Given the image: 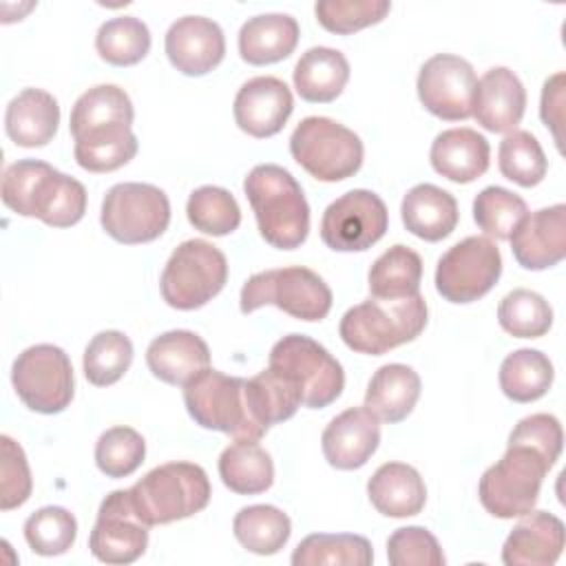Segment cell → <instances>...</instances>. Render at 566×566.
<instances>
[{
	"mask_svg": "<svg viewBox=\"0 0 566 566\" xmlns=\"http://www.w3.org/2000/svg\"><path fill=\"white\" fill-rule=\"evenodd\" d=\"M232 531L245 551L254 555H274L287 544L292 522L287 513L272 504H252L234 515Z\"/></svg>",
	"mask_w": 566,
	"mask_h": 566,
	"instance_id": "e575fe53",
	"label": "cell"
},
{
	"mask_svg": "<svg viewBox=\"0 0 566 566\" xmlns=\"http://www.w3.org/2000/svg\"><path fill=\"white\" fill-rule=\"evenodd\" d=\"M420 376L402 363H389L376 369L365 391V407L382 422L405 420L420 398Z\"/></svg>",
	"mask_w": 566,
	"mask_h": 566,
	"instance_id": "f546056e",
	"label": "cell"
},
{
	"mask_svg": "<svg viewBox=\"0 0 566 566\" xmlns=\"http://www.w3.org/2000/svg\"><path fill=\"white\" fill-rule=\"evenodd\" d=\"M126 491L146 526L192 517L208 506L212 495L208 473L195 462L159 464Z\"/></svg>",
	"mask_w": 566,
	"mask_h": 566,
	"instance_id": "5b68a950",
	"label": "cell"
},
{
	"mask_svg": "<svg viewBox=\"0 0 566 566\" xmlns=\"http://www.w3.org/2000/svg\"><path fill=\"white\" fill-rule=\"evenodd\" d=\"M551 467L553 464L533 447L506 442L504 455L482 473L478 497L493 517H522L535 509L544 475Z\"/></svg>",
	"mask_w": 566,
	"mask_h": 566,
	"instance_id": "52a82bcc",
	"label": "cell"
},
{
	"mask_svg": "<svg viewBox=\"0 0 566 566\" xmlns=\"http://www.w3.org/2000/svg\"><path fill=\"white\" fill-rule=\"evenodd\" d=\"M146 458V442L130 427L106 429L95 444V464L106 478H126L139 469Z\"/></svg>",
	"mask_w": 566,
	"mask_h": 566,
	"instance_id": "f6af8a7d",
	"label": "cell"
},
{
	"mask_svg": "<svg viewBox=\"0 0 566 566\" xmlns=\"http://www.w3.org/2000/svg\"><path fill=\"white\" fill-rule=\"evenodd\" d=\"M146 365L161 382L184 387L210 367V349L199 334L190 329H170L150 340Z\"/></svg>",
	"mask_w": 566,
	"mask_h": 566,
	"instance_id": "cb8c5ba5",
	"label": "cell"
},
{
	"mask_svg": "<svg viewBox=\"0 0 566 566\" xmlns=\"http://www.w3.org/2000/svg\"><path fill=\"white\" fill-rule=\"evenodd\" d=\"M2 203L51 228H71L86 212V188L40 159H18L2 172Z\"/></svg>",
	"mask_w": 566,
	"mask_h": 566,
	"instance_id": "7a4b0ae2",
	"label": "cell"
},
{
	"mask_svg": "<svg viewBox=\"0 0 566 566\" xmlns=\"http://www.w3.org/2000/svg\"><path fill=\"white\" fill-rule=\"evenodd\" d=\"M11 382L24 407L46 416L64 411L75 394L71 358L51 343L31 345L18 354L11 367Z\"/></svg>",
	"mask_w": 566,
	"mask_h": 566,
	"instance_id": "4fadbf2b",
	"label": "cell"
},
{
	"mask_svg": "<svg viewBox=\"0 0 566 566\" xmlns=\"http://www.w3.org/2000/svg\"><path fill=\"white\" fill-rule=\"evenodd\" d=\"M243 192L265 243L296 250L310 232V206L301 184L276 164H259L243 179Z\"/></svg>",
	"mask_w": 566,
	"mask_h": 566,
	"instance_id": "3957f363",
	"label": "cell"
},
{
	"mask_svg": "<svg viewBox=\"0 0 566 566\" xmlns=\"http://www.w3.org/2000/svg\"><path fill=\"white\" fill-rule=\"evenodd\" d=\"M422 259L416 250L396 243L369 268L367 285L374 298H407L420 294Z\"/></svg>",
	"mask_w": 566,
	"mask_h": 566,
	"instance_id": "d6a6232c",
	"label": "cell"
},
{
	"mask_svg": "<svg viewBox=\"0 0 566 566\" xmlns=\"http://www.w3.org/2000/svg\"><path fill=\"white\" fill-rule=\"evenodd\" d=\"M274 371L285 376L301 394L307 409H323L332 405L345 387L340 363L314 338L305 334H287L270 349Z\"/></svg>",
	"mask_w": 566,
	"mask_h": 566,
	"instance_id": "8fae6325",
	"label": "cell"
},
{
	"mask_svg": "<svg viewBox=\"0 0 566 566\" xmlns=\"http://www.w3.org/2000/svg\"><path fill=\"white\" fill-rule=\"evenodd\" d=\"M0 444H2L0 509L11 511V509L22 506L29 500L31 489H33V480H31L29 462H27V455H24L22 447L9 436H0Z\"/></svg>",
	"mask_w": 566,
	"mask_h": 566,
	"instance_id": "c3c4849f",
	"label": "cell"
},
{
	"mask_svg": "<svg viewBox=\"0 0 566 566\" xmlns=\"http://www.w3.org/2000/svg\"><path fill=\"white\" fill-rule=\"evenodd\" d=\"M502 274L500 248L489 237H467L436 265V290L449 303H473L489 294Z\"/></svg>",
	"mask_w": 566,
	"mask_h": 566,
	"instance_id": "5bb4252c",
	"label": "cell"
},
{
	"mask_svg": "<svg viewBox=\"0 0 566 566\" xmlns=\"http://www.w3.org/2000/svg\"><path fill=\"white\" fill-rule=\"evenodd\" d=\"M497 166L509 181L522 188L537 186L548 170V161L537 137L520 128L506 133L504 139L500 142Z\"/></svg>",
	"mask_w": 566,
	"mask_h": 566,
	"instance_id": "ab89813d",
	"label": "cell"
},
{
	"mask_svg": "<svg viewBox=\"0 0 566 566\" xmlns=\"http://www.w3.org/2000/svg\"><path fill=\"white\" fill-rule=\"evenodd\" d=\"M562 106H564V73H555L553 77H548L544 82L539 115H542V122L546 124V128H551L559 150H562L559 126H562V119H564V108Z\"/></svg>",
	"mask_w": 566,
	"mask_h": 566,
	"instance_id": "f907efd6",
	"label": "cell"
},
{
	"mask_svg": "<svg viewBox=\"0 0 566 566\" xmlns=\"http://www.w3.org/2000/svg\"><path fill=\"white\" fill-rule=\"evenodd\" d=\"M553 378V363L539 349H515L500 365V389L513 402L539 400L551 389Z\"/></svg>",
	"mask_w": 566,
	"mask_h": 566,
	"instance_id": "836d02e7",
	"label": "cell"
},
{
	"mask_svg": "<svg viewBox=\"0 0 566 566\" xmlns=\"http://www.w3.org/2000/svg\"><path fill=\"white\" fill-rule=\"evenodd\" d=\"M184 405L199 427L228 433L234 440L259 442L268 431L252 413L248 378L208 367L184 385Z\"/></svg>",
	"mask_w": 566,
	"mask_h": 566,
	"instance_id": "8992f818",
	"label": "cell"
},
{
	"mask_svg": "<svg viewBox=\"0 0 566 566\" xmlns=\"http://www.w3.org/2000/svg\"><path fill=\"white\" fill-rule=\"evenodd\" d=\"M290 153L314 179L334 184L360 170L365 148L360 137L340 122L310 115L294 128Z\"/></svg>",
	"mask_w": 566,
	"mask_h": 566,
	"instance_id": "9c48e42d",
	"label": "cell"
},
{
	"mask_svg": "<svg viewBox=\"0 0 566 566\" xmlns=\"http://www.w3.org/2000/svg\"><path fill=\"white\" fill-rule=\"evenodd\" d=\"M389 11V0H318L314 4L318 24L336 35H349L378 24Z\"/></svg>",
	"mask_w": 566,
	"mask_h": 566,
	"instance_id": "bcb514c9",
	"label": "cell"
},
{
	"mask_svg": "<svg viewBox=\"0 0 566 566\" xmlns=\"http://www.w3.org/2000/svg\"><path fill=\"white\" fill-rule=\"evenodd\" d=\"M429 159L433 170L449 181L471 184L489 170L491 146L473 128H449L433 139Z\"/></svg>",
	"mask_w": 566,
	"mask_h": 566,
	"instance_id": "d4e9b609",
	"label": "cell"
},
{
	"mask_svg": "<svg viewBox=\"0 0 566 566\" xmlns=\"http://www.w3.org/2000/svg\"><path fill=\"white\" fill-rule=\"evenodd\" d=\"M226 281V254L203 239H188L179 243L166 261L159 290L170 307L190 312L212 301L223 290Z\"/></svg>",
	"mask_w": 566,
	"mask_h": 566,
	"instance_id": "30bf717a",
	"label": "cell"
},
{
	"mask_svg": "<svg viewBox=\"0 0 566 566\" xmlns=\"http://www.w3.org/2000/svg\"><path fill=\"white\" fill-rule=\"evenodd\" d=\"M380 444V420L363 405L349 407L323 429L321 447L329 467L354 471L367 464Z\"/></svg>",
	"mask_w": 566,
	"mask_h": 566,
	"instance_id": "ffe728a7",
	"label": "cell"
},
{
	"mask_svg": "<svg viewBox=\"0 0 566 566\" xmlns=\"http://www.w3.org/2000/svg\"><path fill=\"white\" fill-rule=\"evenodd\" d=\"M526 88L506 66L489 69L475 84L471 115L489 133H511L524 117Z\"/></svg>",
	"mask_w": 566,
	"mask_h": 566,
	"instance_id": "7402d4cb",
	"label": "cell"
},
{
	"mask_svg": "<svg viewBox=\"0 0 566 566\" xmlns=\"http://www.w3.org/2000/svg\"><path fill=\"white\" fill-rule=\"evenodd\" d=\"M148 528L133 511L128 491L117 489L99 504L88 548L104 564H133L146 553Z\"/></svg>",
	"mask_w": 566,
	"mask_h": 566,
	"instance_id": "e0dca14e",
	"label": "cell"
},
{
	"mask_svg": "<svg viewBox=\"0 0 566 566\" xmlns=\"http://www.w3.org/2000/svg\"><path fill=\"white\" fill-rule=\"evenodd\" d=\"M133 117V102L124 88L97 84L84 91L69 119L77 166L88 172H113L126 166L139 148L130 128Z\"/></svg>",
	"mask_w": 566,
	"mask_h": 566,
	"instance_id": "6da1fadb",
	"label": "cell"
},
{
	"mask_svg": "<svg viewBox=\"0 0 566 566\" xmlns=\"http://www.w3.org/2000/svg\"><path fill=\"white\" fill-rule=\"evenodd\" d=\"M186 217L195 230L212 237H226L239 228L241 208L226 188L201 186L190 192Z\"/></svg>",
	"mask_w": 566,
	"mask_h": 566,
	"instance_id": "60d3db41",
	"label": "cell"
},
{
	"mask_svg": "<svg viewBox=\"0 0 566 566\" xmlns=\"http://www.w3.org/2000/svg\"><path fill=\"white\" fill-rule=\"evenodd\" d=\"M77 537V522L64 506H42L24 522V539L33 553L53 557L66 553Z\"/></svg>",
	"mask_w": 566,
	"mask_h": 566,
	"instance_id": "ee69618b",
	"label": "cell"
},
{
	"mask_svg": "<svg viewBox=\"0 0 566 566\" xmlns=\"http://www.w3.org/2000/svg\"><path fill=\"white\" fill-rule=\"evenodd\" d=\"M248 398L256 422L265 429L290 420L303 405L298 389L272 367L248 378Z\"/></svg>",
	"mask_w": 566,
	"mask_h": 566,
	"instance_id": "8d00e7d4",
	"label": "cell"
},
{
	"mask_svg": "<svg viewBox=\"0 0 566 566\" xmlns=\"http://www.w3.org/2000/svg\"><path fill=\"white\" fill-rule=\"evenodd\" d=\"M164 49L179 73L199 77L221 64L226 55V38L214 20L184 15L168 27Z\"/></svg>",
	"mask_w": 566,
	"mask_h": 566,
	"instance_id": "d6986e66",
	"label": "cell"
},
{
	"mask_svg": "<svg viewBox=\"0 0 566 566\" xmlns=\"http://www.w3.org/2000/svg\"><path fill=\"white\" fill-rule=\"evenodd\" d=\"M400 217L413 237L436 243L455 230L460 212L451 192L433 184H418L402 197Z\"/></svg>",
	"mask_w": 566,
	"mask_h": 566,
	"instance_id": "484cf974",
	"label": "cell"
},
{
	"mask_svg": "<svg viewBox=\"0 0 566 566\" xmlns=\"http://www.w3.org/2000/svg\"><path fill=\"white\" fill-rule=\"evenodd\" d=\"M99 57L113 66H133L150 51V31L146 22L135 15H119L106 20L95 35Z\"/></svg>",
	"mask_w": 566,
	"mask_h": 566,
	"instance_id": "74e56055",
	"label": "cell"
},
{
	"mask_svg": "<svg viewBox=\"0 0 566 566\" xmlns=\"http://www.w3.org/2000/svg\"><path fill=\"white\" fill-rule=\"evenodd\" d=\"M387 559L391 566H444V553L424 526L396 528L387 539Z\"/></svg>",
	"mask_w": 566,
	"mask_h": 566,
	"instance_id": "7dc6e473",
	"label": "cell"
},
{
	"mask_svg": "<svg viewBox=\"0 0 566 566\" xmlns=\"http://www.w3.org/2000/svg\"><path fill=\"white\" fill-rule=\"evenodd\" d=\"M298 44V22L287 13H261L239 29L241 60L252 66L274 64L292 55Z\"/></svg>",
	"mask_w": 566,
	"mask_h": 566,
	"instance_id": "f1b7e54d",
	"label": "cell"
},
{
	"mask_svg": "<svg viewBox=\"0 0 566 566\" xmlns=\"http://www.w3.org/2000/svg\"><path fill=\"white\" fill-rule=\"evenodd\" d=\"M564 522L548 511H531L513 526L502 546L506 566H551L564 551Z\"/></svg>",
	"mask_w": 566,
	"mask_h": 566,
	"instance_id": "603a6c76",
	"label": "cell"
},
{
	"mask_svg": "<svg viewBox=\"0 0 566 566\" xmlns=\"http://www.w3.org/2000/svg\"><path fill=\"white\" fill-rule=\"evenodd\" d=\"M511 252L524 270H546L566 256V206L528 212L509 237Z\"/></svg>",
	"mask_w": 566,
	"mask_h": 566,
	"instance_id": "44dd1931",
	"label": "cell"
},
{
	"mask_svg": "<svg viewBox=\"0 0 566 566\" xmlns=\"http://www.w3.org/2000/svg\"><path fill=\"white\" fill-rule=\"evenodd\" d=\"M221 482L239 495H256L272 486L274 462L256 442L237 440L219 455Z\"/></svg>",
	"mask_w": 566,
	"mask_h": 566,
	"instance_id": "1f68e13d",
	"label": "cell"
},
{
	"mask_svg": "<svg viewBox=\"0 0 566 566\" xmlns=\"http://www.w3.org/2000/svg\"><path fill=\"white\" fill-rule=\"evenodd\" d=\"M292 111V91L283 80L274 75H256L243 82L232 106L237 126L256 139L281 133Z\"/></svg>",
	"mask_w": 566,
	"mask_h": 566,
	"instance_id": "ac0fdd59",
	"label": "cell"
},
{
	"mask_svg": "<svg viewBox=\"0 0 566 566\" xmlns=\"http://www.w3.org/2000/svg\"><path fill=\"white\" fill-rule=\"evenodd\" d=\"M424 325L427 303L422 294L391 301L369 296L343 314L338 334L352 352L380 356L418 338Z\"/></svg>",
	"mask_w": 566,
	"mask_h": 566,
	"instance_id": "277c9868",
	"label": "cell"
},
{
	"mask_svg": "<svg viewBox=\"0 0 566 566\" xmlns=\"http://www.w3.org/2000/svg\"><path fill=\"white\" fill-rule=\"evenodd\" d=\"M367 497L385 517H411L424 509L427 486L411 464L385 462L369 478Z\"/></svg>",
	"mask_w": 566,
	"mask_h": 566,
	"instance_id": "83f0119b",
	"label": "cell"
},
{
	"mask_svg": "<svg viewBox=\"0 0 566 566\" xmlns=\"http://www.w3.org/2000/svg\"><path fill=\"white\" fill-rule=\"evenodd\" d=\"M389 228L385 201L365 188L334 199L321 219V239L334 252H363L378 243Z\"/></svg>",
	"mask_w": 566,
	"mask_h": 566,
	"instance_id": "9a60e30c",
	"label": "cell"
},
{
	"mask_svg": "<svg viewBox=\"0 0 566 566\" xmlns=\"http://www.w3.org/2000/svg\"><path fill=\"white\" fill-rule=\"evenodd\" d=\"M497 321L515 338H539L553 325V307L542 294L517 287L500 301Z\"/></svg>",
	"mask_w": 566,
	"mask_h": 566,
	"instance_id": "b9f144b4",
	"label": "cell"
},
{
	"mask_svg": "<svg viewBox=\"0 0 566 566\" xmlns=\"http://www.w3.org/2000/svg\"><path fill=\"white\" fill-rule=\"evenodd\" d=\"M263 305H274L292 318L316 323L332 310L329 285L310 268L290 265L252 274L239 294L243 314H252Z\"/></svg>",
	"mask_w": 566,
	"mask_h": 566,
	"instance_id": "ba28073f",
	"label": "cell"
},
{
	"mask_svg": "<svg viewBox=\"0 0 566 566\" xmlns=\"http://www.w3.org/2000/svg\"><path fill=\"white\" fill-rule=\"evenodd\" d=\"M371 562L374 551L369 539L354 533H312L305 539H301L292 553L294 566H369Z\"/></svg>",
	"mask_w": 566,
	"mask_h": 566,
	"instance_id": "d590c367",
	"label": "cell"
},
{
	"mask_svg": "<svg viewBox=\"0 0 566 566\" xmlns=\"http://www.w3.org/2000/svg\"><path fill=\"white\" fill-rule=\"evenodd\" d=\"M99 223L104 232L126 245L159 239L170 223V201L153 184H115L102 201Z\"/></svg>",
	"mask_w": 566,
	"mask_h": 566,
	"instance_id": "7c38bea8",
	"label": "cell"
},
{
	"mask_svg": "<svg viewBox=\"0 0 566 566\" xmlns=\"http://www.w3.org/2000/svg\"><path fill=\"white\" fill-rule=\"evenodd\" d=\"M133 363V343L119 329L95 334L84 349V376L95 387L115 385Z\"/></svg>",
	"mask_w": 566,
	"mask_h": 566,
	"instance_id": "f35d334b",
	"label": "cell"
},
{
	"mask_svg": "<svg viewBox=\"0 0 566 566\" xmlns=\"http://www.w3.org/2000/svg\"><path fill=\"white\" fill-rule=\"evenodd\" d=\"M60 124L57 99L42 88L20 91L7 106L4 130L15 146L40 148L46 146Z\"/></svg>",
	"mask_w": 566,
	"mask_h": 566,
	"instance_id": "4316f807",
	"label": "cell"
},
{
	"mask_svg": "<svg viewBox=\"0 0 566 566\" xmlns=\"http://www.w3.org/2000/svg\"><path fill=\"white\" fill-rule=\"evenodd\" d=\"M292 80L301 99L327 104L343 93L349 80V62L338 49L312 46L298 57Z\"/></svg>",
	"mask_w": 566,
	"mask_h": 566,
	"instance_id": "4dcf8cb0",
	"label": "cell"
},
{
	"mask_svg": "<svg viewBox=\"0 0 566 566\" xmlns=\"http://www.w3.org/2000/svg\"><path fill=\"white\" fill-rule=\"evenodd\" d=\"M475 84L478 77L471 62L453 53H436L420 66L416 91L431 115L444 122H460L471 117Z\"/></svg>",
	"mask_w": 566,
	"mask_h": 566,
	"instance_id": "2e32d148",
	"label": "cell"
},
{
	"mask_svg": "<svg viewBox=\"0 0 566 566\" xmlns=\"http://www.w3.org/2000/svg\"><path fill=\"white\" fill-rule=\"evenodd\" d=\"M509 442H520V444H528L535 451H539L551 464L557 462L562 447H564V431L562 424L555 416L551 413H533L522 418L511 436Z\"/></svg>",
	"mask_w": 566,
	"mask_h": 566,
	"instance_id": "681fc988",
	"label": "cell"
},
{
	"mask_svg": "<svg viewBox=\"0 0 566 566\" xmlns=\"http://www.w3.org/2000/svg\"><path fill=\"white\" fill-rule=\"evenodd\" d=\"M526 214V201L502 186H486L473 199V219L478 228L486 237L500 241L509 239Z\"/></svg>",
	"mask_w": 566,
	"mask_h": 566,
	"instance_id": "7bdbcfd3",
	"label": "cell"
}]
</instances>
